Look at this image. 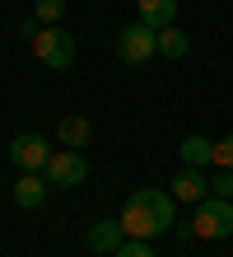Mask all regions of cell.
<instances>
[{
  "label": "cell",
  "mask_w": 233,
  "mask_h": 257,
  "mask_svg": "<svg viewBox=\"0 0 233 257\" xmlns=\"http://www.w3.org/2000/svg\"><path fill=\"white\" fill-rule=\"evenodd\" d=\"M117 220L126 229V238H159L177 224V196L163 187H135Z\"/></svg>",
  "instance_id": "6da1fadb"
},
{
  "label": "cell",
  "mask_w": 233,
  "mask_h": 257,
  "mask_svg": "<svg viewBox=\"0 0 233 257\" xmlns=\"http://www.w3.org/2000/svg\"><path fill=\"white\" fill-rule=\"evenodd\" d=\"M33 56L42 66H52V70H70L75 66V38L61 24H47L42 33L33 38Z\"/></svg>",
  "instance_id": "7a4b0ae2"
},
{
  "label": "cell",
  "mask_w": 233,
  "mask_h": 257,
  "mask_svg": "<svg viewBox=\"0 0 233 257\" xmlns=\"http://www.w3.org/2000/svg\"><path fill=\"white\" fill-rule=\"evenodd\" d=\"M117 56L126 66H145L149 56H159V28H149V24H126L117 33Z\"/></svg>",
  "instance_id": "3957f363"
},
{
  "label": "cell",
  "mask_w": 233,
  "mask_h": 257,
  "mask_svg": "<svg viewBox=\"0 0 233 257\" xmlns=\"http://www.w3.org/2000/svg\"><path fill=\"white\" fill-rule=\"evenodd\" d=\"M196 238H228L233 234V196H205L196 206Z\"/></svg>",
  "instance_id": "277c9868"
},
{
  "label": "cell",
  "mask_w": 233,
  "mask_h": 257,
  "mask_svg": "<svg viewBox=\"0 0 233 257\" xmlns=\"http://www.w3.org/2000/svg\"><path fill=\"white\" fill-rule=\"evenodd\" d=\"M52 155H56L52 141H47V136H38V131L14 136V145H10V159H14V169H19V173H42Z\"/></svg>",
  "instance_id": "5b68a950"
},
{
  "label": "cell",
  "mask_w": 233,
  "mask_h": 257,
  "mask_svg": "<svg viewBox=\"0 0 233 257\" xmlns=\"http://www.w3.org/2000/svg\"><path fill=\"white\" fill-rule=\"evenodd\" d=\"M42 178H47L52 187H80L84 178H89V159L80 155V150H56V155L47 159Z\"/></svg>",
  "instance_id": "8992f818"
},
{
  "label": "cell",
  "mask_w": 233,
  "mask_h": 257,
  "mask_svg": "<svg viewBox=\"0 0 233 257\" xmlns=\"http://www.w3.org/2000/svg\"><path fill=\"white\" fill-rule=\"evenodd\" d=\"M168 192H173L177 201H186V206H200V201L210 196V178H205V169H191V164H182L177 178L168 183Z\"/></svg>",
  "instance_id": "52a82bcc"
},
{
  "label": "cell",
  "mask_w": 233,
  "mask_h": 257,
  "mask_svg": "<svg viewBox=\"0 0 233 257\" xmlns=\"http://www.w3.org/2000/svg\"><path fill=\"white\" fill-rule=\"evenodd\" d=\"M47 192H52V183H47L42 173H19V183H14V201H19V210H38L47 201Z\"/></svg>",
  "instance_id": "ba28073f"
},
{
  "label": "cell",
  "mask_w": 233,
  "mask_h": 257,
  "mask_svg": "<svg viewBox=\"0 0 233 257\" xmlns=\"http://www.w3.org/2000/svg\"><path fill=\"white\" fill-rule=\"evenodd\" d=\"M121 243H126L121 220H93V229H89V248H93V252H107V257H112Z\"/></svg>",
  "instance_id": "9c48e42d"
},
{
  "label": "cell",
  "mask_w": 233,
  "mask_h": 257,
  "mask_svg": "<svg viewBox=\"0 0 233 257\" xmlns=\"http://www.w3.org/2000/svg\"><path fill=\"white\" fill-rule=\"evenodd\" d=\"M56 141L66 150H84L93 141V122H89V117H61V122H56Z\"/></svg>",
  "instance_id": "30bf717a"
},
{
  "label": "cell",
  "mask_w": 233,
  "mask_h": 257,
  "mask_svg": "<svg viewBox=\"0 0 233 257\" xmlns=\"http://www.w3.org/2000/svg\"><path fill=\"white\" fill-rule=\"evenodd\" d=\"M135 10H140V24L149 28H173L177 19V0H135Z\"/></svg>",
  "instance_id": "8fae6325"
},
{
  "label": "cell",
  "mask_w": 233,
  "mask_h": 257,
  "mask_svg": "<svg viewBox=\"0 0 233 257\" xmlns=\"http://www.w3.org/2000/svg\"><path fill=\"white\" fill-rule=\"evenodd\" d=\"M177 155H182V164H191V169H205V164H214V141L210 136H182Z\"/></svg>",
  "instance_id": "7c38bea8"
},
{
  "label": "cell",
  "mask_w": 233,
  "mask_h": 257,
  "mask_svg": "<svg viewBox=\"0 0 233 257\" xmlns=\"http://www.w3.org/2000/svg\"><path fill=\"white\" fill-rule=\"evenodd\" d=\"M191 52V38L182 33V28H159V56H168V61H182V56Z\"/></svg>",
  "instance_id": "4fadbf2b"
},
{
  "label": "cell",
  "mask_w": 233,
  "mask_h": 257,
  "mask_svg": "<svg viewBox=\"0 0 233 257\" xmlns=\"http://www.w3.org/2000/svg\"><path fill=\"white\" fill-rule=\"evenodd\" d=\"M61 14H66V0H38V24H61Z\"/></svg>",
  "instance_id": "5bb4252c"
},
{
  "label": "cell",
  "mask_w": 233,
  "mask_h": 257,
  "mask_svg": "<svg viewBox=\"0 0 233 257\" xmlns=\"http://www.w3.org/2000/svg\"><path fill=\"white\" fill-rule=\"evenodd\" d=\"M112 257H154V248H149V238H126Z\"/></svg>",
  "instance_id": "9a60e30c"
},
{
  "label": "cell",
  "mask_w": 233,
  "mask_h": 257,
  "mask_svg": "<svg viewBox=\"0 0 233 257\" xmlns=\"http://www.w3.org/2000/svg\"><path fill=\"white\" fill-rule=\"evenodd\" d=\"M210 196H233V169H214V178H210Z\"/></svg>",
  "instance_id": "2e32d148"
},
{
  "label": "cell",
  "mask_w": 233,
  "mask_h": 257,
  "mask_svg": "<svg viewBox=\"0 0 233 257\" xmlns=\"http://www.w3.org/2000/svg\"><path fill=\"white\" fill-rule=\"evenodd\" d=\"M214 169H233V131L224 141H214Z\"/></svg>",
  "instance_id": "e0dca14e"
},
{
  "label": "cell",
  "mask_w": 233,
  "mask_h": 257,
  "mask_svg": "<svg viewBox=\"0 0 233 257\" xmlns=\"http://www.w3.org/2000/svg\"><path fill=\"white\" fill-rule=\"evenodd\" d=\"M38 33H42V24H38V19H28V24H24V28H19V38H28V42H33V38H38Z\"/></svg>",
  "instance_id": "ac0fdd59"
}]
</instances>
